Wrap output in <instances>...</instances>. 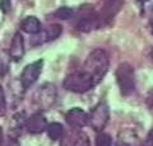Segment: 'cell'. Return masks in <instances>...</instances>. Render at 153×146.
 Returning <instances> with one entry per match:
<instances>
[{
	"label": "cell",
	"instance_id": "1",
	"mask_svg": "<svg viewBox=\"0 0 153 146\" xmlns=\"http://www.w3.org/2000/svg\"><path fill=\"white\" fill-rule=\"evenodd\" d=\"M108 66L110 59L107 52L102 48H96L87 56L82 70L88 75H91L97 84H100L105 78V75L107 74Z\"/></svg>",
	"mask_w": 153,
	"mask_h": 146
},
{
	"label": "cell",
	"instance_id": "2",
	"mask_svg": "<svg viewBox=\"0 0 153 146\" xmlns=\"http://www.w3.org/2000/svg\"><path fill=\"white\" fill-rule=\"evenodd\" d=\"M96 85H97L96 80L83 70H78V71L69 74L64 80V88L66 90L79 94L91 90Z\"/></svg>",
	"mask_w": 153,
	"mask_h": 146
},
{
	"label": "cell",
	"instance_id": "3",
	"mask_svg": "<svg viewBox=\"0 0 153 146\" xmlns=\"http://www.w3.org/2000/svg\"><path fill=\"white\" fill-rule=\"evenodd\" d=\"M103 26H107L105 21L98 15L97 12H94V9L89 5H84L80 8V14L79 19L76 22V29L79 32H91L94 29H98Z\"/></svg>",
	"mask_w": 153,
	"mask_h": 146
},
{
	"label": "cell",
	"instance_id": "4",
	"mask_svg": "<svg viewBox=\"0 0 153 146\" xmlns=\"http://www.w3.org/2000/svg\"><path fill=\"white\" fill-rule=\"evenodd\" d=\"M116 81L123 95H130L135 90V75L130 64L123 62L116 69Z\"/></svg>",
	"mask_w": 153,
	"mask_h": 146
},
{
	"label": "cell",
	"instance_id": "5",
	"mask_svg": "<svg viewBox=\"0 0 153 146\" xmlns=\"http://www.w3.org/2000/svg\"><path fill=\"white\" fill-rule=\"evenodd\" d=\"M57 98V90L56 87L51 83L42 84L40 88L36 89L33 93V104L38 109H49L54 106Z\"/></svg>",
	"mask_w": 153,
	"mask_h": 146
},
{
	"label": "cell",
	"instance_id": "6",
	"mask_svg": "<svg viewBox=\"0 0 153 146\" xmlns=\"http://www.w3.org/2000/svg\"><path fill=\"white\" fill-rule=\"evenodd\" d=\"M110 120V108L106 103H98L88 114V125L94 131H102Z\"/></svg>",
	"mask_w": 153,
	"mask_h": 146
},
{
	"label": "cell",
	"instance_id": "7",
	"mask_svg": "<svg viewBox=\"0 0 153 146\" xmlns=\"http://www.w3.org/2000/svg\"><path fill=\"white\" fill-rule=\"evenodd\" d=\"M42 66H44V60H36L35 62L28 64L23 69L21 75V85L23 87V89L31 88L37 81L42 73Z\"/></svg>",
	"mask_w": 153,
	"mask_h": 146
},
{
	"label": "cell",
	"instance_id": "8",
	"mask_svg": "<svg viewBox=\"0 0 153 146\" xmlns=\"http://www.w3.org/2000/svg\"><path fill=\"white\" fill-rule=\"evenodd\" d=\"M124 5V0H101V8H100L98 15L108 24L112 21V18L120 12Z\"/></svg>",
	"mask_w": 153,
	"mask_h": 146
},
{
	"label": "cell",
	"instance_id": "9",
	"mask_svg": "<svg viewBox=\"0 0 153 146\" xmlns=\"http://www.w3.org/2000/svg\"><path fill=\"white\" fill-rule=\"evenodd\" d=\"M65 120L68 125L74 128H82L85 125H88V114L82 108H71L65 113Z\"/></svg>",
	"mask_w": 153,
	"mask_h": 146
},
{
	"label": "cell",
	"instance_id": "10",
	"mask_svg": "<svg viewBox=\"0 0 153 146\" xmlns=\"http://www.w3.org/2000/svg\"><path fill=\"white\" fill-rule=\"evenodd\" d=\"M60 146H91L89 139L83 131L73 130L61 137Z\"/></svg>",
	"mask_w": 153,
	"mask_h": 146
},
{
	"label": "cell",
	"instance_id": "11",
	"mask_svg": "<svg viewBox=\"0 0 153 146\" xmlns=\"http://www.w3.org/2000/svg\"><path fill=\"white\" fill-rule=\"evenodd\" d=\"M47 121L44 116L41 114V113H35V114H32L31 117H28L27 120V123H26V128L30 134H41L44 132V131L47 130Z\"/></svg>",
	"mask_w": 153,
	"mask_h": 146
},
{
	"label": "cell",
	"instance_id": "12",
	"mask_svg": "<svg viewBox=\"0 0 153 146\" xmlns=\"http://www.w3.org/2000/svg\"><path fill=\"white\" fill-rule=\"evenodd\" d=\"M9 55L10 59L14 61L22 60V57L25 56V40L21 33H16L12 40L10 50H9Z\"/></svg>",
	"mask_w": 153,
	"mask_h": 146
},
{
	"label": "cell",
	"instance_id": "13",
	"mask_svg": "<svg viewBox=\"0 0 153 146\" xmlns=\"http://www.w3.org/2000/svg\"><path fill=\"white\" fill-rule=\"evenodd\" d=\"M21 29L28 34H38L42 29V24L36 17H27L21 22Z\"/></svg>",
	"mask_w": 153,
	"mask_h": 146
},
{
	"label": "cell",
	"instance_id": "14",
	"mask_svg": "<svg viewBox=\"0 0 153 146\" xmlns=\"http://www.w3.org/2000/svg\"><path fill=\"white\" fill-rule=\"evenodd\" d=\"M115 146H140L137 135L131 131H124L119 136V140Z\"/></svg>",
	"mask_w": 153,
	"mask_h": 146
},
{
	"label": "cell",
	"instance_id": "15",
	"mask_svg": "<svg viewBox=\"0 0 153 146\" xmlns=\"http://www.w3.org/2000/svg\"><path fill=\"white\" fill-rule=\"evenodd\" d=\"M47 135L51 140H59L64 136V127L61 123H57V122H52L47 126Z\"/></svg>",
	"mask_w": 153,
	"mask_h": 146
},
{
	"label": "cell",
	"instance_id": "16",
	"mask_svg": "<svg viewBox=\"0 0 153 146\" xmlns=\"http://www.w3.org/2000/svg\"><path fill=\"white\" fill-rule=\"evenodd\" d=\"M61 32H63V27H61L60 24H50L44 32V37H45L44 41L56 40L57 37L61 34Z\"/></svg>",
	"mask_w": 153,
	"mask_h": 146
},
{
	"label": "cell",
	"instance_id": "17",
	"mask_svg": "<svg viewBox=\"0 0 153 146\" xmlns=\"http://www.w3.org/2000/svg\"><path fill=\"white\" fill-rule=\"evenodd\" d=\"M73 15H74V10L69 7H61L57 9V10H55V13H54V17L57 18V19H61V21L70 19Z\"/></svg>",
	"mask_w": 153,
	"mask_h": 146
},
{
	"label": "cell",
	"instance_id": "18",
	"mask_svg": "<svg viewBox=\"0 0 153 146\" xmlns=\"http://www.w3.org/2000/svg\"><path fill=\"white\" fill-rule=\"evenodd\" d=\"M112 145V139L108 134L100 132L96 137V146H111Z\"/></svg>",
	"mask_w": 153,
	"mask_h": 146
},
{
	"label": "cell",
	"instance_id": "19",
	"mask_svg": "<svg viewBox=\"0 0 153 146\" xmlns=\"http://www.w3.org/2000/svg\"><path fill=\"white\" fill-rule=\"evenodd\" d=\"M7 111V101H5V95H4L3 89L0 88V116H3Z\"/></svg>",
	"mask_w": 153,
	"mask_h": 146
},
{
	"label": "cell",
	"instance_id": "20",
	"mask_svg": "<svg viewBox=\"0 0 153 146\" xmlns=\"http://www.w3.org/2000/svg\"><path fill=\"white\" fill-rule=\"evenodd\" d=\"M12 8L10 0H0V10L3 13H8Z\"/></svg>",
	"mask_w": 153,
	"mask_h": 146
},
{
	"label": "cell",
	"instance_id": "21",
	"mask_svg": "<svg viewBox=\"0 0 153 146\" xmlns=\"http://www.w3.org/2000/svg\"><path fill=\"white\" fill-rule=\"evenodd\" d=\"M140 146H153V128L148 132L146 140L140 144Z\"/></svg>",
	"mask_w": 153,
	"mask_h": 146
},
{
	"label": "cell",
	"instance_id": "22",
	"mask_svg": "<svg viewBox=\"0 0 153 146\" xmlns=\"http://www.w3.org/2000/svg\"><path fill=\"white\" fill-rule=\"evenodd\" d=\"M147 104L151 109H153V89L148 93V95H147Z\"/></svg>",
	"mask_w": 153,
	"mask_h": 146
},
{
	"label": "cell",
	"instance_id": "23",
	"mask_svg": "<svg viewBox=\"0 0 153 146\" xmlns=\"http://www.w3.org/2000/svg\"><path fill=\"white\" fill-rule=\"evenodd\" d=\"M8 70V67H7V64H4L1 60H0V74H4Z\"/></svg>",
	"mask_w": 153,
	"mask_h": 146
},
{
	"label": "cell",
	"instance_id": "24",
	"mask_svg": "<svg viewBox=\"0 0 153 146\" xmlns=\"http://www.w3.org/2000/svg\"><path fill=\"white\" fill-rule=\"evenodd\" d=\"M149 28H151V32L153 34V7H152V10H151V18H149Z\"/></svg>",
	"mask_w": 153,
	"mask_h": 146
},
{
	"label": "cell",
	"instance_id": "25",
	"mask_svg": "<svg viewBox=\"0 0 153 146\" xmlns=\"http://www.w3.org/2000/svg\"><path fill=\"white\" fill-rule=\"evenodd\" d=\"M3 145V130H1V127H0V146Z\"/></svg>",
	"mask_w": 153,
	"mask_h": 146
},
{
	"label": "cell",
	"instance_id": "26",
	"mask_svg": "<svg viewBox=\"0 0 153 146\" xmlns=\"http://www.w3.org/2000/svg\"><path fill=\"white\" fill-rule=\"evenodd\" d=\"M140 1H143V3H146V1H149V0H140Z\"/></svg>",
	"mask_w": 153,
	"mask_h": 146
},
{
	"label": "cell",
	"instance_id": "27",
	"mask_svg": "<svg viewBox=\"0 0 153 146\" xmlns=\"http://www.w3.org/2000/svg\"><path fill=\"white\" fill-rule=\"evenodd\" d=\"M151 56H152V60H153V50H152V52H151Z\"/></svg>",
	"mask_w": 153,
	"mask_h": 146
}]
</instances>
